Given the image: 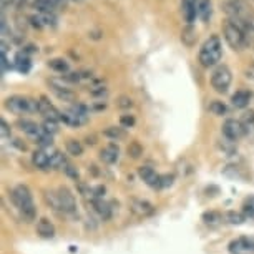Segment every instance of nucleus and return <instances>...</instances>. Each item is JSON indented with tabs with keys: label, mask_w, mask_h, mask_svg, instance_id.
<instances>
[{
	"label": "nucleus",
	"mask_w": 254,
	"mask_h": 254,
	"mask_svg": "<svg viewBox=\"0 0 254 254\" xmlns=\"http://www.w3.org/2000/svg\"><path fill=\"white\" fill-rule=\"evenodd\" d=\"M10 199L13 206L20 211V216L25 223L35 221L37 218V208L32 198V191L28 190L25 185H17L15 188L10 191Z\"/></svg>",
	"instance_id": "f257e3e1"
},
{
	"label": "nucleus",
	"mask_w": 254,
	"mask_h": 254,
	"mask_svg": "<svg viewBox=\"0 0 254 254\" xmlns=\"http://www.w3.org/2000/svg\"><path fill=\"white\" fill-rule=\"evenodd\" d=\"M221 59H223L221 38L218 35H211L199 49V54H198L199 64L203 65L204 68H209V66L218 65L219 62H221Z\"/></svg>",
	"instance_id": "f03ea898"
},
{
	"label": "nucleus",
	"mask_w": 254,
	"mask_h": 254,
	"mask_svg": "<svg viewBox=\"0 0 254 254\" xmlns=\"http://www.w3.org/2000/svg\"><path fill=\"white\" fill-rule=\"evenodd\" d=\"M223 33H224V40L228 42V45L231 47L233 50L241 52L246 49L248 45V33L243 30L241 27H238L236 23L228 20L223 27Z\"/></svg>",
	"instance_id": "7ed1b4c3"
},
{
	"label": "nucleus",
	"mask_w": 254,
	"mask_h": 254,
	"mask_svg": "<svg viewBox=\"0 0 254 254\" xmlns=\"http://www.w3.org/2000/svg\"><path fill=\"white\" fill-rule=\"evenodd\" d=\"M5 107L13 115H28L38 112V100L20 97V95H13V97L7 98Z\"/></svg>",
	"instance_id": "20e7f679"
},
{
	"label": "nucleus",
	"mask_w": 254,
	"mask_h": 254,
	"mask_svg": "<svg viewBox=\"0 0 254 254\" xmlns=\"http://www.w3.org/2000/svg\"><path fill=\"white\" fill-rule=\"evenodd\" d=\"M233 81V73L226 65L216 66V70L211 75V87L216 90L218 93H226Z\"/></svg>",
	"instance_id": "39448f33"
},
{
	"label": "nucleus",
	"mask_w": 254,
	"mask_h": 254,
	"mask_svg": "<svg viewBox=\"0 0 254 254\" xmlns=\"http://www.w3.org/2000/svg\"><path fill=\"white\" fill-rule=\"evenodd\" d=\"M57 194H59L62 213L73 214L76 211V199H75V194L71 193V190L66 188V186H60V188L57 190Z\"/></svg>",
	"instance_id": "423d86ee"
},
{
	"label": "nucleus",
	"mask_w": 254,
	"mask_h": 254,
	"mask_svg": "<svg viewBox=\"0 0 254 254\" xmlns=\"http://www.w3.org/2000/svg\"><path fill=\"white\" fill-rule=\"evenodd\" d=\"M57 153L54 146H47V148H40V150L33 151L32 155V163L37 170H49L50 168V161L52 156Z\"/></svg>",
	"instance_id": "0eeeda50"
},
{
	"label": "nucleus",
	"mask_w": 254,
	"mask_h": 254,
	"mask_svg": "<svg viewBox=\"0 0 254 254\" xmlns=\"http://www.w3.org/2000/svg\"><path fill=\"white\" fill-rule=\"evenodd\" d=\"M221 131H223V136L226 138V140L234 141V143H236L239 138L244 136V130H243L241 122H239V120H234V118H228L226 122L223 123Z\"/></svg>",
	"instance_id": "6e6552de"
},
{
	"label": "nucleus",
	"mask_w": 254,
	"mask_h": 254,
	"mask_svg": "<svg viewBox=\"0 0 254 254\" xmlns=\"http://www.w3.org/2000/svg\"><path fill=\"white\" fill-rule=\"evenodd\" d=\"M130 209H131V213L138 218H148L156 211V208L150 203V201L140 199V198H133L130 201Z\"/></svg>",
	"instance_id": "1a4fd4ad"
},
{
	"label": "nucleus",
	"mask_w": 254,
	"mask_h": 254,
	"mask_svg": "<svg viewBox=\"0 0 254 254\" xmlns=\"http://www.w3.org/2000/svg\"><path fill=\"white\" fill-rule=\"evenodd\" d=\"M30 23L37 28H44V27H55L57 25V15L55 12H37L28 18Z\"/></svg>",
	"instance_id": "9d476101"
},
{
	"label": "nucleus",
	"mask_w": 254,
	"mask_h": 254,
	"mask_svg": "<svg viewBox=\"0 0 254 254\" xmlns=\"http://www.w3.org/2000/svg\"><path fill=\"white\" fill-rule=\"evenodd\" d=\"M181 13L188 25H193V22L198 18V0H181Z\"/></svg>",
	"instance_id": "9b49d317"
},
{
	"label": "nucleus",
	"mask_w": 254,
	"mask_h": 254,
	"mask_svg": "<svg viewBox=\"0 0 254 254\" xmlns=\"http://www.w3.org/2000/svg\"><path fill=\"white\" fill-rule=\"evenodd\" d=\"M228 251L229 254H254V248L249 243V238H238L228 244Z\"/></svg>",
	"instance_id": "f8f14e48"
},
{
	"label": "nucleus",
	"mask_w": 254,
	"mask_h": 254,
	"mask_svg": "<svg viewBox=\"0 0 254 254\" xmlns=\"http://www.w3.org/2000/svg\"><path fill=\"white\" fill-rule=\"evenodd\" d=\"M38 113H40L45 120H55V122H59L60 115H62V112H59V110H57L45 97H42L38 100Z\"/></svg>",
	"instance_id": "ddd939ff"
},
{
	"label": "nucleus",
	"mask_w": 254,
	"mask_h": 254,
	"mask_svg": "<svg viewBox=\"0 0 254 254\" xmlns=\"http://www.w3.org/2000/svg\"><path fill=\"white\" fill-rule=\"evenodd\" d=\"M88 117H83V115L76 113L73 108H68V110H64L60 115V122H64L65 125L68 127H80V125H85L87 123Z\"/></svg>",
	"instance_id": "4468645a"
},
{
	"label": "nucleus",
	"mask_w": 254,
	"mask_h": 254,
	"mask_svg": "<svg viewBox=\"0 0 254 254\" xmlns=\"http://www.w3.org/2000/svg\"><path fill=\"white\" fill-rule=\"evenodd\" d=\"M138 176L145 181L148 186L151 188H160V180H161V175H158L151 166H141L138 168Z\"/></svg>",
	"instance_id": "2eb2a0df"
},
{
	"label": "nucleus",
	"mask_w": 254,
	"mask_h": 254,
	"mask_svg": "<svg viewBox=\"0 0 254 254\" xmlns=\"http://www.w3.org/2000/svg\"><path fill=\"white\" fill-rule=\"evenodd\" d=\"M92 206H93V211L98 214L103 221H108L113 214V208H112V203H107L103 198H98V199H92Z\"/></svg>",
	"instance_id": "dca6fc26"
},
{
	"label": "nucleus",
	"mask_w": 254,
	"mask_h": 254,
	"mask_svg": "<svg viewBox=\"0 0 254 254\" xmlns=\"http://www.w3.org/2000/svg\"><path fill=\"white\" fill-rule=\"evenodd\" d=\"M118 158H120V148L115 145V143H110V145H107L102 151H100V160L103 163H107V165L117 163Z\"/></svg>",
	"instance_id": "f3484780"
},
{
	"label": "nucleus",
	"mask_w": 254,
	"mask_h": 254,
	"mask_svg": "<svg viewBox=\"0 0 254 254\" xmlns=\"http://www.w3.org/2000/svg\"><path fill=\"white\" fill-rule=\"evenodd\" d=\"M13 66H15L17 71H20L23 75L28 73V71H30V66H32L30 55H28L25 50H20L15 55V59H13Z\"/></svg>",
	"instance_id": "a211bd4d"
},
{
	"label": "nucleus",
	"mask_w": 254,
	"mask_h": 254,
	"mask_svg": "<svg viewBox=\"0 0 254 254\" xmlns=\"http://www.w3.org/2000/svg\"><path fill=\"white\" fill-rule=\"evenodd\" d=\"M37 234L40 238H45V239H52L55 236V226L50 219L47 218H40L37 223Z\"/></svg>",
	"instance_id": "6ab92c4d"
},
{
	"label": "nucleus",
	"mask_w": 254,
	"mask_h": 254,
	"mask_svg": "<svg viewBox=\"0 0 254 254\" xmlns=\"http://www.w3.org/2000/svg\"><path fill=\"white\" fill-rule=\"evenodd\" d=\"M251 92H248V90H238L236 93L231 97V103L234 108H246L249 107V103H251Z\"/></svg>",
	"instance_id": "aec40b11"
},
{
	"label": "nucleus",
	"mask_w": 254,
	"mask_h": 254,
	"mask_svg": "<svg viewBox=\"0 0 254 254\" xmlns=\"http://www.w3.org/2000/svg\"><path fill=\"white\" fill-rule=\"evenodd\" d=\"M18 127H20V130L23 133H27V135L33 138V140H35L42 131V127H38V125L35 122H32V120H18Z\"/></svg>",
	"instance_id": "412c9836"
},
{
	"label": "nucleus",
	"mask_w": 254,
	"mask_h": 254,
	"mask_svg": "<svg viewBox=\"0 0 254 254\" xmlns=\"http://www.w3.org/2000/svg\"><path fill=\"white\" fill-rule=\"evenodd\" d=\"M196 40H198V33H196V28L193 25H186L183 30H181V42L186 47H194Z\"/></svg>",
	"instance_id": "4be33fe9"
},
{
	"label": "nucleus",
	"mask_w": 254,
	"mask_h": 254,
	"mask_svg": "<svg viewBox=\"0 0 254 254\" xmlns=\"http://www.w3.org/2000/svg\"><path fill=\"white\" fill-rule=\"evenodd\" d=\"M241 125H243V130L244 135H253L254 133V110H248L244 112V115L241 117Z\"/></svg>",
	"instance_id": "5701e85b"
},
{
	"label": "nucleus",
	"mask_w": 254,
	"mask_h": 254,
	"mask_svg": "<svg viewBox=\"0 0 254 254\" xmlns=\"http://www.w3.org/2000/svg\"><path fill=\"white\" fill-rule=\"evenodd\" d=\"M49 68H52L54 71H57V73H62V76L70 73V65L68 62L64 60V59H52L49 62Z\"/></svg>",
	"instance_id": "b1692460"
},
{
	"label": "nucleus",
	"mask_w": 254,
	"mask_h": 254,
	"mask_svg": "<svg viewBox=\"0 0 254 254\" xmlns=\"http://www.w3.org/2000/svg\"><path fill=\"white\" fill-rule=\"evenodd\" d=\"M211 0H198V17L201 18L203 22H209L211 18Z\"/></svg>",
	"instance_id": "393cba45"
},
{
	"label": "nucleus",
	"mask_w": 254,
	"mask_h": 254,
	"mask_svg": "<svg viewBox=\"0 0 254 254\" xmlns=\"http://www.w3.org/2000/svg\"><path fill=\"white\" fill-rule=\"evenodd\" d=\"M203 221L208 226H216V224L223 223V214L218 213V211H206V213H203Z\"/></svg>",
	"instance_id": "a878e982"
},
{
	"label": "nucleus",
	"mask_w": 254,
	"mask_h": 254,
	"mask_svg": "<svg viewBox=\"0 0 254 254\" xmlns=\"http://www.w3.org/2000/svg\"><path fill=\"white\" fill-rule=\"evenodd\" d=\"M107 138H112V140H123L125 136H127V131H125L123 127H108L107 130L103 133Z\"/></svg>",
	"instance_id": "bb28decb"
},
{
	"label": "nucleus",
	"mask_w": 254,
	"mask_h": 254,
	"mask_svg": "<svg viewBox=\"0 0 254 254\" xmlns=\"http://www.w3.org/2000/svg\"><path fill=\"white\" fill-rule=\"evenodd\" d=\"M68 165V161H66V158L64 153L57 151L54 156H52V161H50V168L52 170H62L64 171V168Z\"/></svg>",
	"instance_id": "cd10ccee"
},
{
	"label": "nucleus",
	"mask_w": 254,
	"mask_h": 254,
	"mask_svg": "<svg viewBox=\"0 0 254 254\" xmlns=\"http://www.w3.org/2000/svg\"><path fill=\"white\" fill-rule=\"evenodd\" d=\"M65 148H66V153L71 155V156H81V155H83V145H81L78 140H68V141H66Z\"/></svg>",
	"instance_id": "c85d7f7f"
},
{
	"label": "nucleus",
	"mask_w": 254,
	"mask_h": 254,
	"mask_svg": "<svg viewBox=\"0 0 254 254\" xmlns=\"http://www.w3.org/2000/svg\"><path fill=\"white\" fill-rule=\"evenodd\" d=\"M209 112L216 115V117H224V115H228L229 108L223 102H219V100H214V102L209 103Z\"/></svg>",
	"instance_id": "c756f323"
},
{
	"label": "nucleus",
	"mask_w": 254,
	"mask_h": 254,
	"mask_svg": "<svg viewBox=\"0 0 254 254\" xmlns=\"http://www.w3.org/2000/svg\"><path fill=\"white\" fill-rule=\"evenodd\" d=\"M32 7L35 8L37 12H55L57 5L50 2V0H33Z\"/></svg>",
	"instance_id": "7c9ffc66"
},
{
	"label": "nucleus",
	"mask_w": 254,
	"mask_h": 254,
	"mask_svg": "<svg viewBox=\"0 0 254 254\" xmlns=\"http://www.w3.org/2000/svg\"><path fill=\"white\" fill-rule=\"evenodd\" d=\"M226 221L229 223V224H243L244 221H246V216L243 214V211L239 213V211H228L226 213Z\"/></svg>",
	"instance_id": "2f4dec72"
},
{
	"label": "nucleus",
	"mask_w": 254,
	"mask_h": 254,
	"mask_svg": "<svg viewBox=\"0 0 254 254\" xmlns=\"http://www.w3.org/2000/svg\"><path fill=\"white\" fill-rule=\"evenodd\" d=\"M243 214L246 218H254V194L248 196L246 199L243 201Z\"/></svg>",
	"instance_id": "473e14b6"
},
{
	"label": "nucleus",
	"mask_w": 254,
	"mask_h": 254,
	"mask_svg": "<svg viewBox=\"0 0 254 254\" xmlns=\"http://www.w3.org/2000/svg\"><path fill=\"white\" fill-rule=\"evenodd\" d=\"M45 201L52 209L60 211V201H59V194H57V191H45Z\"/></svg>",
	"instance_id": "72a5a7b5"
},
{
	"label": "nucleus",
	"mask_w": 254,
	"mask_h": 254,
	"mask_svg": "<svg viewBox=\"0 0 254 254\" xmlns=\"http://www.w3.org/2000/svg\"><path fill=\"white\" fill-rule=\"evenodd\" d=\"M50 85H52V90H71V83L65 76H60V78H52L50 80Z\"/></svg>",
	"instance_id": "f704fd0d"
},
{
	"label": "nucleus",
	"mask_w": 254,
	"mask_h": 254,
	"mask_svg": "<svg viewBox=\"0 0 254 254\" xmlns=\"http://www.w3.org/2000/svg\"><path fill=\"white\" fill-rule=\"evenodd\" d=\"M42 128H44L45 133H49L50 136H54L59 133V122H55V120H44Z\"/></svg>",
	"instance_id": "c9c22d12"
},
{
	"label": "nucleus",
	"mask_w": 254,
	"mask_h": 254,
	"mask_svg": "<svg viewBox=\"0 0 254 254\" xmlns=\"http://www.w3.org/2000/svg\"><path fill=\"white\" fill-rule=\"evenodd\" d=\"M128 155L131 158H140L143 155V146L138 141H131L130 146H128Z\"/></svg>",
	"instance_id": "e433bc0d"
},
{
	"label": "nucleus",
	"mask_w": 254,
	"mask_h": 254,
	"mask_svg": "<svg viewBox=\"0 0 254 254\" xmlns=\"http://www.w3.org/2000/svg\"><path fill=\"white\" fill-rule=\"evenodd\" d=\"M54 92L64 102H75V93L71 90H54Z\"/></svg>",
	"instance_id": "4c0bfd02"
},
{
	"label": "nucleus",
	"mask_w": 254,
	"mask_h": 254,
	"mask_svg": "<svg viewBox=\"0 0 254 254\" xmlns=\"http://www.w3.org/2000/svg\"><path fill=\"white\" fill-rule=\"evenodd\" d=\"M219 148H221V151L226 153L228 156L236 153V145H234V141H229V140H226V138H224V141L219 143Z\"/></svg>",
	"instance_id": "58836bf2"
},
{
	"label": "nucleus",
	"mask_w": 254,
	"mask_h": 254,
	"mask_svg": "<svg viewBox=\"0 0 254 254\" xmlns=\"http://www.w3.org/2000/svg\"><path fill=\"white\" fill-rule=\"evenodd\" d=\"M0 135H2V140H8V138L12 136V128H10V125H8L5 120H0Z\"/></svg>",
	"instance_id": "ea45409f"
},
{
	"label": "nucleus",
	"mask_w": 254,
	"mask_h": 254,
	"mask_svg": "<svg viewBox=\"0 0 254 254\" xmlns=\"http://www.w3.org/2000/svg\"><path fill=\"white\" fill-rule=\"evenodd\" d=\"M136 123V120L133 115H122V118H120V125H122L123 128H133Z\"/></svg>",
	"instance_id": "a19ab883"
},
{
	"label": "nucleus",
	"mask_w": 254,
	"mask_h": 254,
	"mask_svg": "<svg viewBox=\"0 0 254 254\" xmlns=\"http://www.w3.org/2000/svg\"><path fill=\"white\" fill-rule=\"evenodd\" d=\"M118 108H122V110H130L133 107V100L130 97H127V95H122V97L118 98Z\"/></svg>",
	"instance_id": "79ce46f5"
},
{
	"label": "nucleus",
	"mask_w": 254,
	"mask_h": 254,
	"mask_svg": "<svg viewBox=\"0 0 254 254\" xmlns=\"http://www.w3.org/2000/svg\"><path fill=\"white\" fill-rule=\"evenodd\" d=\"M175 183V176L173 175H161L160 180V188H170Z\"/></svg>",
	"instance_id": "37998d69"
},
{
	"label": "nucleus",
	"mask_w": 254,
	"mask_h": 254,
	"mask_svg": "<svg viewBox=\"0 0 254 254\" xmlns=\"http://www.w3.org/2000/svg\"><path fill=\"white\" fill-rule=\"evenodd\" d=\"M64 171H65V175L66 176H70V178H73V180H78V170L73 166V165H66L65 168H64Z\"/></svg>",
	"instance_id": "c03bdc74"
},
{
	"label": "nucleus",
	"mask_w": 254,
	"mask_h": 254,
	"mask_svg": "<svg viewBox=\"0 0 254 254\" xmlns=\"http://www.w3.org/2000/svg\"><path fill=\"white\" fill-rule=\"evenodd\" d=\"M0 57H2V62H0V65H2V75H3L7 70L12 68V65H10V62H8V59H7V54H2Z\"/></svg>",
	"instance_id": "a18cd8bd"
},
{
	"label": "nucleus",
	"mask_w": 254,
	"mask_h": 254,
	"mask_svg": "<svg viewBox=\"0 0 254 254\" xmlns=\"http://www.w3.org/2000/svg\"><path fill=\"white\" fill-rule=\"evenodd\" d=\"M246 25L249 28V32H254V15H251V13L246 17Z\"/></svg>",
	"instance_id": "49530a36"
},
{
	"label": "nucleus",
	"mask_w": 254,
	"mask_h": 254,
	"mask_svg": "<svg viewBox=\"0 0 254 254\" xmlns=\"http://www.w3.org/2000/svg\"><path fill=\"white\" fill-rule=\"evenodd\" d=\"M244 75H246V78H249L251 81H254V65L249 66V68H246V71H244Z\"/></svg>",
	"instance_id": "de8ad7c7"
},
{
	"label": "nucleus",
	"mask_w": 254,
	"mask_h": 254,
	"mask_svg": "<svg viewBox=\"0 0 254 254\" xmlns=\"http://www.w3.org/2000/svg\"><path fill=\"white\" fill-rule=\"evenodd\" d=\"M54 5H57V7H60V5H65L66 3V0H50Z\"/></svg>",
	"instance_id": "09e8293b"
},
{
	"label": "nucleus",
	"mask_w": 254,
	"mask_h": 254,
	"mask_svg": "<svg viewBox=\"0 0 254 254\" xmlns=\"http://www.w3.org/2000/svg\"><path fill=\"white\" fill-rule=\"evenodd\" d=\"M0 2H2V10H3V8H5V7L12 5V3H13V0H0Z\"/></svg>",
	"instance_id": "8fccbe9b"
},
{
	"label": "nucleus",
	"mask_w": 254,
	"mask_h": 254,
	"mask_svg": "<svg viewBox=\"0 0 254 254\" xmlns=\"http://www.w3.org/2000/svg\"><path fill=\"white\" fill-rule=\"evenodd\" d=\"M249 243H251V246L254 248V236H251V238H249Z\"/></svg>",
	"instance_id": "3c124183"
}]
</instances>
